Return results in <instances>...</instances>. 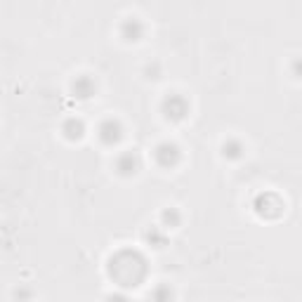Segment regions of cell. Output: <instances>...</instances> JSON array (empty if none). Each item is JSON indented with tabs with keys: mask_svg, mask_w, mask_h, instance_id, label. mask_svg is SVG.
I'll return each mask as SVG.
<instances>
[{
	"mask_svg": "<svg viewBox=\"0 0 302 302\" xmlns=\"http://www.w3.org/2000/svg\"><path fill=\"white\" fill-rule=\"evenodd\" d=\"M99 140L104 144H113L120 140V125L116 120H104L102 128H99Z\"/></svg>",
	"mask_w": 302,
	"mask_h": 302,
	"instance_id": "6da1fadb",
	"label": "cell"
},
{
	"mask_svg": "<svg viewBox=\"0 0 302 302\" xmlns=\"http://www.w3.org/2000/svg\"><path fill=\"white\" fill-rule=\"evenodd\" d=\"M156 156H158V161H163V156H165V158H170V163H175L177 161V156H180V151H177L175 144L163 142V144H158V149H156Z\"/></svg>",
	"mask_w": 302,
	"mask_h": 302,
	"instance_id": "7a4b0ae2",
	"label": "cell"
},
{
	"mask_svg": "<svg viewBox=\"0 0 302 302\" xmlns=\"http://www.w3.org/2000/svg\"><path fill=\"white\" fill-rule=\"evenodd\" d=\"M137 165H140V163H137V156H132V153H123V156L118 158V170L120 173H125V175L135 173Z\"/></svg>",
	"mask_w": 302,
	"mask_h": 302,
	"instance_id": "3957f363",
	"label": "cell"
},
{
	"mask_svg": "<svg viewBox=\"0 0 302 302\" xmlns=\"http://www.w3.org/2000/svg\"><path fill=\"white\" fill-rule=\"evenodd\" d=\"M74 90L78 92V97H90V95L95 92V85H92V80H87V78H78L74 83Z\"/></svg>",
	"mask_w": 302,
	"mask_h": 302,
	"instance_id": "277c9868",
	"label": "cell"
},
{
	"mask_svg": "<svg viewBox=\"0 0 302 302\" xmlns=\"http://www.w3.org/2000/svg\"><path fill=\"white\" fill-rule=\"evenodd\" d=\"M123 29H130V38L128 40H137L142 36V24L132 17V19H125V24H123Z\"/></svg>",
	"mask_w": 302,
	"mask_h": 302,
	"instance_id": "5b68a950",
	"label": "cell"
},
{
	"mask_svg": "<svg viewBox=\"0 0 302 302\" xmlns=\"http://www.w3.org/2000/svg\"><path fill=\"white\" fill-rule=\"evenodd\" d=\"M238 153H241V144H236V142H231L229 151H225V156H238Z\"/></svg>",
	"mask_w": 302,
	"mask_h": 302,
	"instance_id": "8992f818",
	"label": "cell"
}]
</instances>
